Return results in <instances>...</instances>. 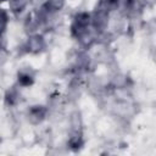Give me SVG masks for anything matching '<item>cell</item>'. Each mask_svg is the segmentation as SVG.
<instances>
[{
	"instance_id": "cell-1",
	"label": "cell",
	"mask_w": 156,
	"mask_h": 156,
	"mask_svg": "<svg viewBox=\"0 0 156 156\" xmlns=\"http://www.w3.org/2000/svg\"><path fill=\"white\" fill-rule=\"evenodd\" d=\"M41 44H43V40L40 37H34L29 40V48L32 50H39L41 48Z\"/></svg>"
}]
</instances>
